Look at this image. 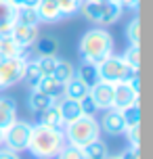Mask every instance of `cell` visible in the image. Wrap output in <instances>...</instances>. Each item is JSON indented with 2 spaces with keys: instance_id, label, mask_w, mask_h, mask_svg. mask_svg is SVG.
Segmentation results:
<instances>
[{
  "instance_id": "1",
  "label": "cell",
  "mask_w": 153,
  "mask_h": 159,
  "mask_svg": "<svg viewBox=\"0 0 153 159\" xmlns=\"http://www.w3.org/2000/svg\"><path fill=\"white\" fill-rule=\"evenodd\" d=\"M65 144H67V140H65L63 130L38 124V126H32L27 151L38 159H53L57 157V153L61 151Z\"/></svg>"
},
{
  "instance_id": "2",
  "label": "cell",
  "mask_w": 153,
  "mask_h": 159,
  "mask_svg": "<svg viewBox=\"0 0 153 159\" xmlns=\"http://www.w3.org/2000/svg\"><path fill=\"white\" fill-rule=\"evenodd\" d=\"M109 55H113V38L103 27H95L82 36L80 40V57L84 63L99 65Z\"/></svg>"
},
{
  "instance_id": "3",
  "label": "cell",
  "mask_w": 153,
  "mask_h": 159,
  "mask_svg": "<svg viewBox=\"0 0 153 159\" xmlns=\"http://www.w3.org/2000/svg\"><path fill=\"white\" fill-rule=\"evenodd\" d=\"M65 140L69 144H76V147H84V144L97 140L99 134H101V124H99L95 117L90 115H82L76 121L67 124L63 128Z\"/></svg>"
},
{
  "instance_id": "4",
  "label": "cell",
  "mask_w": 153,
  "mask_h": 159,
  "mask_svg": "<svg viewBox=\"0 0 153 159\" xmlns=\"http://www.w3.org/2000/svg\"><path fill=\"white\" fill-rule=\"evenodd\" d=\"M99 71V80L103 82H109V84H120V82H128L134 73H138L137 69H130L126 61L118 55H109L105 61L97 65Z\"/></svg>"
},
{
  "instance_id": "5",
  "label": "cell",
  "mask_w": 153,
  "mask_h": 159,
  "mask_svg": "<svg viewBox=\"0 0 153 159\" xmlns=\"http://www.w3.org/2000/svg\"><path fill=\"white\" fill-rule=\"evenodd\" d=\"M30 134H32V124L15 119L11 126L2 130V144L15 153H21L30 144Z\"/></svg>"
},
{
  "instance_id": "6",
  "label": "cell",
  "mask_w": 153,
  "mask_h": 159,
  "mask_svg": "<svg viewBox=\"0 0 153 159\" xmlns=\"http://www.w3.org/2000/svg\"><path fill=\"white\" fill-rule=\"evenodd\" d=\"M25 57H8V59H0V90L2 88H11L19 84L23 80L25 71Z\"/></svg>"
},
{
  "instance_id": "7",
  "label": "cell",
  "mask_w": 153,
  "mask_h": 159,
  "mask_svg": "<svg viewBox=\"0 0 153 159\" xmlns=\"http://www.w3.org/2000/svg\"><path fill=\"white\" fill-rule=\"evenodd\" d=\"M113 92H115V84H109V82H103V80H99L97 84H92L88 90L90 98L95 101V105L99 107V111L103 109H113Z\"/></svg>"
},
{
  "instance_id": "8",
  "label": "cell",
  "mask_w": 153,
  "mask_h": 159,
  "mask_svg": "<svg viewBox=\"0 0 153 159\" xmlns=\"http://www.w3.org/2000/svg\"><path fill=\"white\" fill-rule=\"evenodd\" d=\"M11 38L15 40L19 46L30 48L34 46V42L38 40V25H23V23H15L11 30Z\"/></svg>"
},
{
  "instance_id": "9",
  "label": "cell",
  "mask_w": 153,
  "mask_h": 159,
  "mask_svg": "<svg viewBox=\"0 0 153 159\" xmlns=\"http://www.w3.org/2000/svg\"><path fill=\"white\" fill-rule=\"evenodd\" d=\"M138 103V94L132 90V88L126 84V82H120V84H115V92H113V109H126L130 105Z\"/></svg>"
},
{
  "instance_id": "10",
  "label": "cell",
  "mask_w": 153,
  "mask_h": 159,
  "mask_svg": "<svg viewBox=\"0 0 153 159\" xmlns=\"http://www.w3.org/2000/svg\"><path fill=\"white\" fill-rule=\"evenodd\" d=\"M36 13H38V19L44 23H57L63 19V13H61L57 0H40L36 7Z\"/></svg>"
},
{
  "instance_id": "11",
  "label": "cell",
  "mask_w": 153,
  "mask_h": 159,
  "mask_svg": "<svg viewBox=\"0 0 153 159\" xmlns=\"http://www.w3.org/2000/svg\"><path fill=\"white\" fill-rule=\"evenodd\" d=\"M57 107H59V113H61V119H63L65 126H67V124H72V121H76L78 117H82L80 101H73V98L63 96V98L57 103Z\"/></svg>"
},
{
  "instance_id": "12",
  "label": "cell",
  "mask_w": 153,
  "mask_h": 159,
  "mask_svg": "<svg viewBox=\"0 0 153 159\" xmlns=\"http://www.w3.org/2000/svg\"><path fill=\"white\" fill-rule=\"evenodd\" d=\"M103 130L111 136L124 134L126 124H124V117H122V113L118 109H107V113H105V117H103Z\"/></svg>"
},
{
  "instance_id": "13",
  "label": "cell",
  "mask_w": 153,
  "mask_h": 159,
  "mask_svg": "<svg viewBox=\"0 0 153 159\" xmlns=\"http://www.w3.org/2000/svg\"><path fill=\"white\" fill-rule=\"evenodd\" d=\"M17 8L8 0H0V36H11V30L15 25Z\"/></svg>"
},
{
  "instance_id": "14",
  "label": "cell",
  "mask_w": 153,
  "mask_h": 159,
  "mask_svg": "<svg viewBox=\"0 0 153 159\" xmlns=\"http://www.w3.org/2000/svg\"><path fill=\"white\" fill-rule=\"evenodd\" d=\"M34 88H38L40 92H44V94H49V96H53V98H61L63 96V88H65V84H61V82H57L53 75H42L40 80H38V84Z\"/></svg>"
},
{
  "instance_id": "15",
  "label": "cell",
  "mask_w": 153,
  "mask_h": 159,
  "mask_svg": "<svg viewBox=\"0 0 153 159\" xmlns=\"http://www.w3.org/2000/svg\"><path fill=\"white\" fill-rule=\"evenodd\" d=\"M17 119V105L8 96H0V128L4 130Z\"/></svg>"
},
{
  "instance_id": "16",
  "label": "cell",
  "mask_w": 153,
  "mask_h": 159,
  "mask_svg": "<svg viewBox=\"0 0 153 159\" xmlns=\"http://www.w3.org/2000/svg\"><path fill=\"white\" fill-rule=\"evenodd\" d=\"M57 101L53 98V96L44 94V92H40L38 88H34L32 94H30V101H27V105H30V109H32L34 113H42L44 109H49L50 105H55Z\"/></svg>"
},
{
  "instance_id": "17",
  "label": "cell",
  "mask_w": 153,
  "mask_h": 159,
  "mask_svg": "<svg viewBox=\"0 0 153 159\" xmlns=\"http://www.w3.org/2000/svg\"><path fill=\"white\" fill-rule=\"evenodd\" d=\"M122 7L120 2H113V0H103V17H101V25H113L118 19L122 17Z\"/></svg>"
},
{
  "instance_id": "18",
  "label": "cell",
  "mask_w": 153,
  "mask_h": 159,
  "mask_svg": "<svg viewBox=\"0 0 153 159\" xmlns=\"http://www.w3.org/2000/svg\"><path fill=\"white\" fill-rule=\"evenodd\" d=\"M27 48L19 46L11 36H0V59H8V57H25Z\"/></svg>"
},
{
  "instance_id": "19",
  "label": "cell",
  "mask_w": 153,
  "mask_h": 159,
  "mask_svg": "<svg viewBox=\"0 0 153 159\" xmlns=\"http://www.w3.org/2000/svg\"><path fill=\"white\" fill-rule=\"evenodd\" d=\"M36 46V52L38 57H55L57 50H59V40L53 38V36H38V40L34 42Z\"/></svg>"
},
{
  "instance_id": "20",
  "label": "cell",
  "mask_w": 153,
  "mask_h": 159,
  "mask_svg": "<svg viewBox=\"0 0 153 159\" xmlns=\"http://www.w3.org/2000/svg\"><path fill=\"white\" fill-rule=\"evenodd\" d=\"M90 88L82 82V80H78L76 75H73L67 84H65L63 88V96H67V98H73V101H80V98H84V96L88 94Z\"/></svg>"
},
{
  "instance_id": "21",
  "label": "cell",
  "mask_w": 153,
  "mask_h": 159,
  "mask_svg": "<svg viewBox=\"0 0 153 159\" xmlns=\"http://www.w3.org/2000/svg\"><path fill=\"white\" fill-rule=\"evenodd\" d=\"M40 124H42V126H49V128H57V130H63V128H65L57 103L50 105L49 109H44V111L40 113Z\"/></svg>"
},
{
  "instance_id": "22",
  "label": "cell",
  "mask_w": 153,
  "mask_h": 159,
  "mask_svg": "<svg viewBox=\"0 0 153 159\" xmlns=\"http://www.w3.org/2000/svg\"><path fill=\"white\" fill-rule=\"evenodd\" d=\"M73 75H76V67L69 61H65V59H57V65L53 69V78L57 82H61V84H67Z\"/></svg>"
},
{
  "instance_id": "23",
  "label": "cell",
  "mask_w": 153,
  "mask_h": 159,
  "mask_svg": "<svg viewBox=\"0 0 153 159\" xmlns=\"http://www.w3.org/2000/svg\"><path fill=\"white\" fill-rule=\"evenodd\" d=\"M82 151H84V157L86 159H107L109 157V151H107V144L103 140H92V143L84 144L82 147Z\"/></svg>"
},
{
  "instance_id": "24",
  "label": "cell",
  "mask_w": 153,
  "mask_h": 159,
  "mask_svg": "<svg viewBox=\"0 0 153 159\" xmlns=\"http://www.w3.org/2000/svg\"><path fill=\"white\" fill-rule=\"evenodd\" d=\"M76 78L82 80L86 86H92V84H97L99 82V71H97V65H92V63H84L82 61V65L76 69Z\"/></svg>"
},
{
  "instance_id": "25",
  "label": "cell",
  "mask_w": 153,
  "mask_h": 159,
  "mask_svg": "<svg viewBox=\"0 0 153 159\" xmlns=\"http://www.w3.org/2000/svg\"><path fill=\"white\" fill-rule=\"evenodd\" d=\"M15 23H23V25H38L40 19H38V13L36 8H27V7H19L15 15Z\"/></svg>"
},
{
  "instance_id": "26",
  "label": "cell",
  "mask_w": 153,
  "mask_h": 159,
  "mask_svg": "<svg viewBox=\"0 0 153 159\" xmlns=\"http://www.w3.org/2000/svg\"><path fill=\"white\" fill-rule=\"evenodd\" d=\"M120 113H122V117H124L126 128H132V126H138V124H141V107H138V103L122 109Z\"/></svg>"
},
{
  "instance_id": "27",
  "label": "cell",
  "mask_w": 153,
  "mask_h": 159,
  "mask_svg": "<svg viewBox=\"0 0 153 159\" xmlns=\"http://www.w3.org/2000/svg\"><path fill=\"white\" fill-rule=\"evenodd\" d=\"M40 78H42V73H40L38 63H36V61H27V63H25V71H23V80L34 88L36 84H38V80H40Z\"/></svg>"
},
{
  "instance_id": "28",
  "label": "cell",
  "mask_w": 153,
  "mask_h": 159,
  "mask_svg": "<svg viewBox=\"0 0 153 159\" xmlns=\"http://www.w3.org/2000/svg\"><path fill=\"white\" fill-rule=\"evenodd\" d=\"M57 157H59V159H86V157H84L82 147H76V144H69V143L57 153Z\"/></svg>"
},
{
  "instance_id": "29",
  "label": "cell",
  "mask_w": 153,
  "mask_h": 159,
  "mask_svg": "<svg viewBox=\"0 0 153 159\" xmlns=\"http://www.w3.org/2000/svg\"><path fill=\"white\" fill-rule=\"evenodd\" d=\"M126 34H128L130 46H138V44H141V19H138V17H134V19L128 23Z\"/></svg>"
},
{
  "instance_id": "30",
  "label": "cell",
  "mask_w": 153,
  "mask_h": 159,
  "mask_svg": "<svg viewBox=\"0 0 153 159\" xmlns=\"http://www.w3.org/2000/svg\"><path fill=\"white\" fill-rule=\"evenodd\" d=\"M122 59L126 61V65H128L130 69H137L141 67V50H138V46H130L124 55H122Z\"/></svg>"
},
{
  "instance_id": "31",
  "label": "cell",
  "mask_w": 153,
  "mask_h": 159,
  "mask_svg": "<svg viewBox=\"0 0 153 159\" xmlns=\"http://www.w3.org/2000/svg\"><path fill=\"white\" fill-rule=\"evenodd\" d=\"M36 63L40 67L42 75H53V69H55V65H57V57H38Z\"/></svg>"
},
{
  "instance_id": "32",
  "label": "cell",
  "mask_w": 153,
  "mask_h": 159,
  "mask_svg": "<svg viewBox=\"0 0 153 159\" xmlns=\"http://www.w3.org/2000/svg\"><path fill=\"white\" fill-rule=\"evenodd\" d=\"M57 2H59V8H61L63 17H69L73 13H78V8L82 4V0H57Z\"/></svg>"
},
{
  "instance_id": "33",
  "label": "cell",
  "mask_w": 153,
  "mask_h": 159,
  "mask_svg": "<svg viewBox=\"0 0 153 159\" xmlns=\"http://www.w3.org/2000/svg\"><path fill=\"white\" fill-rule=\"evenodd\" d=\"M80 109H82V115H90V117H95V113L99 111V107L95 105V101L90 98V94L80 98Z\"/></svg>"
},
{
  "instance_id": "34",
  "label": "cell",
  "mask_w": 153,
  "mask_h": 159,
  "mask_svg": "<svg viewBox=\"0 0 153 159\" xmlns=\"http://www.w3.org/2000/svg\"><path fill=\"white\" fill-rule=\"evenodd\" d=\"M124 132H126V136H128V140H130V147H138L141 144V124L132 126V128H126Z\"/></svg>"
},
{
  "instance_id": "35",
  "label": "cell",
  "mask_w": 153,
  "mask_h": 159,
  "mask_svg": "<svg viewBox=\"0 0 153 159\" xmlns=\"http://www.w3.org/2000/svg\"><path fill=\"white\" fill-rule=\"evenodd\" d=\"M120 159H138V147H130L128 151H124Z\"/></svg>"
},
{
  "instance_id": "36",
  "label": "cell",
  "mask_w": 153,
  "mask_h": 159,
  "mask_svg": "<svg viewBox=\"0 0 153 159\" xmlns=\"http://www.w3.org/2000/svg\"><path fill=\"white\" fill-rule=\"evenodd\" d=\"M0 159H21L19 157V153H15V151H11V149H0Z\"/></svg>"
},
{
  "instance_id": "37",
  "label": "cell",
  "mask_w": 153,
  "mask_h": 159,
  "mask_svg": "<svg viewBox=\"0 0 153 159\" xmlns=\"http://www.w3.org/2000/svg\"><path fill=\"white\" fill-rule=\"evenodd\" d=\"M126 84H128V86H130V88H132V90H134V92L138 94V90H141V82H138V73H134V75H132V78H130L128 82H126Z\"/></svg>"
},
{
  "instance_id": "38",
  "label": "cell",
  "mask_w": 153,
  "mask_h": 159,
  "mask_svg": "<svg viewBox=\"0 0 153 159\" xmlns=\"http://www.w3.org/2000/svg\"><path fill=\"white\" fill-rule=\"evenodd\" d=\"M120 4L126 8H138V0H120Z\"/></svg>"
},
{
  "instance_id": "39",
  "label": "cell",
  "mask_w": 153,
  "mask_h": 159,
  "mask_svg": "<svg viewBox=\"0 0 153 159\" xmlns=\"http://www.w3.org/2000/svg\"><path fill=\"white\" fill-rule=\"evenodd\" d=\"M40 0H21V7H27V8H36Z\"/></svg>"
},
{
  "instance_id": "40",
  "label": "cell",
  "mask_w": 153,
  "mask_h": 159,
  "mask_svg": "<svg viewBox=\"0 0 153 159\" xmlns=\"http://www.w3.org/2000/svg\"><path fill=\"white\" fill-rule=\"evenodd\" d=\"M0 147H2V128H0Z\"/></svg>"
},
{
  "instance_id": "41",
  "label": "cell",
  "mask_w": 153,
  "mask_h": 159,
  "mask_svg": "<svg viewBox=\"0 0 153 159\" xmlns=\"http://www.w3.org/2000/svg\"><path fill=\"white\" fill-rule=\"evenodd\" d=\"M107 159H120V155H118V157H107Z\"/></svg>"
},
{
  "instance_id": "42",
  "label": "cell",
  "mask_w": 153,
  "mask_h": 159,
  "mask_svg": "<svg viewBox=\"0 0 153 159\" xmlns=\"http://www.w3.org/2000/svg\"><path fill=\"white\" fill-rule=\"evenodd\" d=\"M92 2H101V0H92Z\"/></svg>"
},
{
  "instance_id": "43",
  "label": "cell",
  "mask_w": 153,
  "mask_h": 159,
  "mask_svg": "<svg viewBox=\"0 0 153 159\" xmlns=\"http://www.w3.org/2000/svg\"><path fill=\"white\" fill-rule=\"evenodd\" d=\"M113 2H120V0H113Z\"/></svg>"
}]
</instances>
